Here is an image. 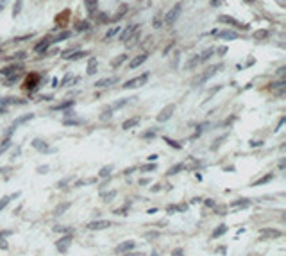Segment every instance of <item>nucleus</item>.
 <instances>
[{"instance_id":"f257e3e1","label":"nucleus","mask_w":286,"mask_h":256,"mask_svg":"<svg viewBox=\"0 0 286 256\" xmlns=\"http://www.w3.org/2000/svg\"><path fill=\"white\" fill-rule=\"evenodd\" d=\"M222 68H224V63H216V65L209 66V68H208L202 75H199V77L193 81V84H199V82H200V84H204V82H206V81H209L215 74H218V70H222Z\"/></svg>"},{"instance_id":"f03ea898","label":"nucleus","mask_w":286,"mask_h":256,"mask_svg":"<svg viewBox=\"0 0 286 256\" xmlns=\"http://www.w3.org/2000/svg\"><path fill=\"white\" fill-rule=\"evenodd\" d=\"M147 81H149V72H145V74H141V75H138V77H133V79H129V81H125L122 88H123V90H134V88L143 86Z\"/></svg>"},{"instance_id":"7ed1b4c3","label":"nucleus","mask_w":286,"mask_h":256,"mask_svg":"<svg viewBox=\"0 0 286 256\" xmlns=\"http://www.w3.org/2000/svg\"><path fill=\"white\" fill-rule=\"evenodd\" d=\"M181 13H182V4L181 2H177L173 7H172L170 11L165 15V22L168 23V25H172V23H175L177 20H179V16H181Z\"/></svg>"},{"instance_id":"20e7f679","label":"nucleus","mask_w":286,"mask_h":256,"mask_svg":"<svg viewBox=\"0 0 286 256\" xmlns=\"http://www.w3.org/2000/svg\"><path fill=\"white\" fill-rule=\"evenodd\" d=\"M173 109H175V106L173 104H168V106H165L161 111H159V115H157V122L159 124H163V122H166V120H170L172 115H173Z\"/></svg>"},{"instance_id":"39448f33","label":"nucleus","mask_w":286,"mask_h":256,"mask_svg":"<svg viewBox=\"0 0 286 256\" xmlns=\"http://www.w3.org/2000/svg\"><path fill=\"white\" fill-rule=\"evenodd\" d=\"M109 226H111V222H109V220H93V222L86 224V228H88V229H91V231L106 229V228H109Z\"/></svg>"},{"instance_id":"423d86ee","label":"nucleus","mask_w":286,"mask_h":256,"mask_svg":"<svg viewBox=\"0 0 286 256\" xmlns=\"http://www.w3.org/2000/svg\"><path fill=\"white\" fill-rule=\"evenodd\" d=\"M38 82H39V75L31 74V77H27V81L23 82V88H25V90H29V91H32V90H36Z\"/></svg>"},{"instance_id":"0eeeda50","label":"nucleus","mask_w":286,"mask_h":256,"mask_svg":"<svg viewBox=\"0 0 286 256\" xmlns=\"http://www.w3.org/2000/svg\"><path fill=\"white\" fill-rule=\"evenodd\" d=\"M138 29H140V25L138 23H134V25H129V27H125V31L120 34V41H127V39L133 36L134 32H138Z\"/></svg>"},{"instance_id":"6e6552de","label":"nucleus","mask_w":286,"mask_h":256,"mask_svg":"<svg viewBox=\"0 0 286 256\" xmlns=\"http://www.w3.org/2000/svg\"><path fill=\"white\" fill-rule=\"evenodd\" d=\"M118 82V77H106V79H100L95 82V88H109V86H114Z\"/></svg>"},{"instance_id":"1a4fd4ad","label":"nucleus","mask_w":286,"mask_h":256,"mask_svg":"<svg viewBox=\"0 0 286 256\" xmlns=\"http://www.w3.org/2000/svg\"><path fill=\"white\" fill-rule=\"evenodd\" d=\"M149 59V54H140V56H136L134 59H131V63H129V68H138V66H141L145 61Z\"/></svg>"},{"instance_id":"9d476101","label":"nucleus","mask_w":286,"mask_h":256,"mask_svg":"<svg viewBox=\"0 0 286 256\" xmlns=\"http://www.w3.org/2000/svg\"><path fill=\"white\" fill-rule=\"evenodd\" d=\"M50 41H52V39H50V36H45V38H43V39L38 43V45L34 47V50H36V52H39V54H41V52H45V50H47V48L52 45Z\"/></svg>"},{"instance_id":"9b49d317","label":"nucleus","mask_w":286,"mask_h":256,"mask_svg":"<svg viewBox=\"0 0 286 256\" xmlns=\"http://www.w3.org/2000/svg\"><path fill=\"white\" fill-rule=\"evenodd\" d=\"M84 7L91 16H95L97 9H98V0H84Z\"/></svg>"},{"instance_id":"f8f14e48","label":"nucleus","mask_w":286,"mask_h":256,"mask_svg":"<svg viewBox=\"0 0 286 256\" xmlns=\"http://www.w3.org/2000/svg\"><path fill=\"white\" fill-rule=\"evenodd\" d=\"M72 242V236L70 235H66V236H63L59 242H57L56 245H57V251H61V253H66V249H68V244Z\"/></svg>"},{"instance_id":"ddd939ff","label":"nucleus","mask_w":286,"mask_h":256,"mask_svg":"<svg viewBox=\"0 0 286 256\" xmlns=\"http://www.w3.org/2000/svg\"><path fill=\"white\" fill-rule=\"evenodd\" d=\"M127 13H129V5H127V4H122V5L118 7L116 15H114V16H113L111 20H113V22H118V20H122V18H123V16H125Z\"/></svg>"},{"instance_id":"4468645a","label":"nucleus","mask_w":286,"mask_h":256,"mask_svg":"<svg viewBox=\"0 0 286 256\" xmlns=\"http://www.w3.org/2000/svg\"><path fill=\"white\" fill-rule=\"evenodd\" d=\"M220 39H238V32H234V31H222V32H218L216 34Z\"/></svg>"},{"instance_id":"2eb2a0df","label":"nucleus","mask_w":286,"mask_h":256,"mask_svg":"<svg viewBox=\"0 0 286 256\" xmlns=\"http://www.w3.org/2000/svg\"><path fill=\"white\" fill-rule=\"evenodd\" d=\"M140 120H141L140 117H133V118H129V120H125V122L122 124V129L129 131L131 127H134V125H138V124H140Z\"/></svg>"},{"instance_id":"dca6fc26","label":"nucleus","mask_w":286,"mask_h":256,"mask_svg":"<svg viewBox=\"0 0 286 256\" xmlns=\"http://www.w3.org/2000/svg\"><path fill=\"white\" fill-rule=\"evenodd\" d=\"M134 244L133 240H129V242H123V244H120L118 247H116V253H125V251H131V249H134Z\"/></svg>"},{"instance_id":"f3484780","label":"nucleus","mask_w":286,"mask_h":256,"mask_svg":"<svg viewBox=\"0 0 286 256\" xmlns=\"http://www.w3.org/2000/svg\"><path fill=\"white\" fill-rule=\"evenodd\" d=\"M32 118H34V115H32V113H29V115H23V117L16 118V120H15V124H13L11 127H15V129H16L18 125H21V124H25V122H29V120H32Z\"/></svg>"},{"instance_id":"a211bd4d","label":"nucleus","mask_w":286,"mask_h":256,"mask_svg":"<svg viewBox=\"0 0 286 256\" xmlns=\"http://www.w3.org/2000/svg\"><path fill=\"white\" fill-rule=\"evenodd\" d=\"M75 29L79 31V32L90 31V29H91V23H90V22H86V20H81V22H77V23H75Z\"/></svg>"},{"instance_id":"6ab92c4d","label":"nucleus","mask_w":286,"mask_h":256,"mask_svg":"<svg viewBox=\"0 0 286 256\" xmlns=\"http://www.w3.org/2000/svg\"><path fill=\"white\" fill-rule=\"evenodd\" d=\"M20 68H21L20 65H9V66L2 68V70H0V74H2V75H11V74H15V72L20 70Z\"/></svg>"},{"instance_id":"aec40b11","label":"nucleus","mask_w":286,"mask_h":256,"mask_svg":"<svg viewBox=\"0 0 286 256\" xmlns=\"http://www.w3.org/2000/svg\"><path fill=\"white\" fill-rule=\"evenodd\" d=\"M88 75H95L97 74V59L95 58H90L88 59Z\"/></svg>"},{"instance_id":"412c9836","label":"nucleus","mask_w":286,"mask_h":256,"mask_svg":"<svg viewBox=\"0 0 286 256\" xmlns=\"http://www.w3.org/2000/svg\"><path fill=\"white\" fill-rule=\"evenodd\" d=\"M218 20H220V22H224V23H229V25H234V27H242V23H240L238 20H234L232 16H225V15H222Z\"/></svg>"},{"instance_id":"4be33fe9","label":"nucleus","mask_w":286,"mask_h":256,"mask_svg":"<svg viewBox=\"0 0 286 256\" xmlns=\"http://www.w3.org/2000/svg\"><path fill=\"white\" fill-rule=\"evenodd\" d=\"M197 65H200V54H197V56H193L191 59H188V61H186V68H188V70L195 68Z\"/></svg>"},{"instance_id":"5701e85b","label":"nucleus","mask_w":286,"mask_h":256,"mask_svg":"<svg viewBox=\"0 0 286 256\" xmlns=\"http://www.w3.org/2000/svg\"><path fill=\"white\" fill-rule=\"evenodd\" d=\"M68 38H72V31H63V32H59L52 41H54V43H59V41H64V39H68Z\"/></svg>"},{"instance_id":"b1692460","label":"nucleus","mask_w":286,"mask_h":256,"mask_svg":"<svg viewBox=\"0 0 286 256\" xmlns=\"http://www.w3.org/2000/svg\"><path fill=\"white\" fill-rule=\"evenodd\" d=\"M86 56H88V52H84V50H79V52H70V54L66 56V59H70V61H77V59L86 58Z\"/></svg>"},{"instance_id":"393cba45","label":"nucleus","mask_w":286,"mask_h":256,"mask_svg":"<svg viewBox=\"0 0 286 256\" xmlns=\"http://www.w3.org/2000/svg\"><path fill=\"white\" fill-rule=\"evenodd\" d=\"M32 147H34V149H38V151H48L47 141H43V140H39V138H36V140L32 141Z\"/></svg>"},{"instance_id":"a878e982","label":"nucleus","mask_w":286,"mask_h":256,"mask_svg":"<svg viewBox=\"0 0 286 256\" xmlns=\"http://www.w3.org/2000/svg\"><path fill=\"white\" fill-rule=\"evenodd\" d=\"M152 27L154 29H161L163 27V13H157L152 18Z\"/></svg>"},{"instance_id":"bb28decb","label":"nucleus","mask_w":286,"mask_h":256,"mask_svg":"<svg viewBox=\"0 0 286 256\" xmlns=\"http://www.w3.org/2000/svg\"><path fill=\"white\" fill-rule=\"evenodd\" d=\"M270 36V29H259L254 32V38L256 39H267Z\"/></svg>"},{"instance_id":"cd10ccee","label":"nucleus","mask_w":286,"mask_h":256,"mask_svg":"<svg viewBox=\"0 0 286 256\" xmlns=\"http://www.w3.org/2000/svg\"><path fill=\"white\" fill-rule=\"evenodd\" d=\"M114 170V167L113 165H106V167H102L100 168V172H98V176L100 177H109L111 176V172Z\"/></svg>"},{"instance_id":"c85d7f7f","label":"nucleus","mask_w":286,"mask_h":256,"mask_svg":"<svg viewBox=\"0 0 286 256\" xmlns=\"http://www.w3.org/2000/svg\"><path fill=\"white\" fill-rule=\"evenodd\" d=\"M23 9V0H15V5H13V16H18Z\"/></svg>"},{"instance_id":"c756f323","label":"nucleus","mask_w":286,"mask_h":256,"mask_svg":"<svg viewBox=\"0 0 286 256\" xmlns=\"http://www.w3.org/2000/svg\"><path fill=\"white\" fill-rule=\"evenodd\" d=\"M127 58H129L127 54H120L116 59H113V61H111V66H113V68H118V66H120V65H122V63H123Z\"/></svg>"},{"instance_id":"7c9ffc66","label":"nucleus","mask_w":286,"mask_h":256,"mask_svg":"<svg viewBox=\"0 0 286 256\" xmlns=\"http://www.w3.org/2000/svg\"><path fill=\"white\" fill-rule=\"evenodd\" d=\"M129 100H133V98H120L118 102H114L113 106H111V108H113V111L120 109V108H123V106H127V104H129Z\"/></svg>"},{"instance_id":"2f4dec72","label":"nucleus","mask_w":286,"mask_h":256,"mask_svg":"<svg viewBox=\"0 0 286 256\" xmlns=\"http://www.w3.org/2000/svg\"><path fill=\"white\" fill-rule=\"evenodd\" d=\"M75 102L74 100H66V102H63V104H57V106H54L52 109L54 111H61V109H66V108H70V106H74Z\"/></svg>"},{"instance_id":"473e14b6","label":"nucleus","mask_w":286,"mask_h":256,"mask_svg":"<svg viewBox=\"0 0 286 256\" xmlns=\"http://www.w3.org/2000/svg\"><path fill=\"white\" fill-rule=\"evenodd\" d=\"M248 204V199H238V201H234V202H231V206L232 208H240V206H243V208H247Z\"/></svg>"},{"instance_id":"72a5a7b5","label":"nucleus","mask_w":286,"mask_h":256,"mask_svg":"<svg viewBox=\"0 0 286 256\" xmlns=\"http://www.w3.org/2000/svg\"><path fill=\"white\" fill-rule=\"evenodd\" d=\"M225 231H227V226H225V224H220V226L216 228V231L213 233V238H218V236H222Z\"/></svg>"},{"instance_id":"f704fd0d","label":"nucleus","mask_w":286,"mask_h":256,"mask_svg":"<svg viewBox=\"0 0 286 256\" xmlns=\"http://www.w3.org/2000/svg\"><path fill=\"white\" fill-rule=\"evenodd\" d=\"M97 15V22H98V23H107V22H109V16H107V13H95Z\"/></svg>"},{"instance_id":"c9c22d12","label":"nucleus","mask_w":286,"mask_h":256,"mask_svg":"<svg viewBox=\"0 0 286 256\" xmlns=\"http://www.w3.org/2000/svg\"><path fill=\"white\" fill-rule=\"evenodd\" d=\"M81 122H82L81 118H64V120H63L64 125H79Z\"/></svg>"},{"instance_id":"e433bc0d","label":"nucleus","mask_w":286,"mask_h":256,"mask_svg":"<svg viewBox=\"0 0 286 256\" xmlns=\"http://www.w3.org/2000/svg\"><path fill=\"white\" fill-rule=\"evenodd\" d=\"M25 56H27V54H25L23 50H20V52H15V54H13V56H11L9 59H15V61H21V59H25Z\"/></svg>"},{"instance_id":"4c0bfd02","label":"nucleus","mask_w":286,"mask_h":256,"mask_svg":"<svg viewBox=\"0 0 286 256\" xmlns=\"http://www.w3.org/2000/svg\"><path fill=\"white\" fill-rule=\"evenodd\" d=\"M70 208V202H64V204H61V206H57L56 208V215H61L63 211H66Z\"/></svg>"},{"instance_id":"58836bf2","label":"nucleus","mask_w":286,"mask_h":256,"mask_svg":"<svg viewBox=\"0 0 286 256\" xmlns=\"http://www.w3.org/2000/svg\"><path fill=\"white\" fill-rule=\"evenodd\" d=\"M111 113H113V108L109 106V108H106V109L102 111V115H100V118H102V120H107V118L111 117Z\"/></svg>"},{"instance_id":"ea45409f","label":"nucleus","mask_w":286,"mask_h":256,"mask_svg":"<svg viewBox=\"0 0 286 256\" xmlns=\"http://www.w3.org/2000/svg\"><path fill=\"white\" fill-rule=\"evenodd\" d=\"M268 236H281V231H263L261 238H268Z\"/></svg>"},{"instance_id":"a19ab883","label":"nucleus","mask_w":286,"mask_h":256,"mask_svg":"<svg viewBox=\"0 0 286 256\" xmlns=\"http://www.w3.org/2000/svg\"><path fill=\"white\" fill-rule=\"evenodd\" d=\"M182 167H184V165H182V163H179V165H175L173 168H170V170H168L166 174H168V176H173V174H177L179 170H182Z\"/></svg>"},{"instance_id":"79ce46f5","label":"nucleus","mask_w":286,"mask_h":256,"mask_svg":"<svg viewBox=\"0 0 286 256\" xmlns=\"http://www.w3.org/2000/svg\"><path fill=\"white\" fill-rule=\"evenodd\" d=\"M270 179H274V174H268V176H265V177H261L258 183H254V186H258V185H263V183H268Z\"/></svg>"},{"instance_id":"37998d69","label":"nucleus","mask_w":286,"mask_h":256,"mask_svg":"<svg viewBox=\"0 0 286 256\" xmlns=\"http://www.w3.org/2000/svg\"><path fill=\"white\" fill-rule=\"evenodd\" d=\"M163 140H165V141H166V143H168V145H172V147H173V149H177V151H179V149H181V145H179V143H177V141H173V140H170V138H163Z\"/></svg>"},{"instance_id":"c03bdc74","label":"nucleus","mask_w":286,"mask_h":256,"mask_svg":"<svg viewBox=\"0 0 286 256\" xmlns=\"http://www.w3.org/2000/svg\"><path fill=\"white\" fill-rule=\"evenodd\" d=\"M224 140H225V135H224V136H220L218 140H216V141H213V145H211V151L218 149V147H220V141H224Z\"/></svg>"},{"instance_id":"a18cd8bd","label":"nucleus","mask_w":286,"mask_h":256,"mask_svg":"<svg viewBox=\"0 0 286 256\" xmlns=\"http://www.w3.org/2000/svg\"><path fill=\"white\" fill-rule=\"evenodd\" d=\"M9 145H11V141H9V138H5V141H4V143H2V147H0V154H2V152H5V151L9 149Z\"/></svg>"},{"instance_id":"49530a36","label":"nucleus","mask_w":286,"mask_h":256,"mask_svg":"<svg viewBox=\"0 0 286 256\" xmlns=\"http://www.w3.org/2000/svg\"><path fill=\"white\" fill-rule=\"evenodd\" d=\"M118 32H120V27H114V29H111V31H107L106 38H111V36H114V34H118Z\"/></svg>"},{"instance_id":"de8ad7c7","label":"nucleus","mask_w":286,"mask_h":256,"mask_svg":"<svg viewBox=\"0 0 286 256\" xmlns=\"http://www.w3.org/2000/svg\"><path fill=\"white\" fill-rule=\"evenodd\" d=\"M32 38V34H23V36H18V38H15V41H27V39Z\"/></svg>"},{"instance_id":"09e8293b","label":"nucleus","mask_w":286,"mask_h":256,"mask_svg":"<svg viewBox=\"0 0 286 256\" xmlns=\"http://www.w3.org/2000/svg\"><path fill=\"white\" fill-rule=\"evenodd\" d=\"M114 195H116V192L113 190V192H107V194H104L102 197H104V201H109V199H111V197H114Z\"/></svg>"},{"instance_id":"8fccbe9b","label":"nucleus","mask_w":286,"mask_h":256,"mask_svg":"<svg viewBox=\"0 0 286 256\" xmlns=\"http://www.w3.org/2000/svg\"><path fill=\"white\" fill-rule=\"evenodd\" d=\"M261 145H263V141H261V140H258V141H256V140H252V141H250V147H261Z\"/></svg>"},{"instance_id":"3c124183","label":"nucleus","mask_w":286,"mask_h":256,"mask_svg":"<svg viewBox=\"0 0 286 256\" xmlns=\"http://www.w3.org/2000/svg\"><path fill=\"white\" fill-rule=\"evenodd\" d=\"M7 202H9V197H4V199H2V202H0V210H4V208L7 206Z\"/></svg>"},{"instance_id":"603ef678","label":"nucleus","mask_w":286,"mask_h":256,"mask_svg":"<svg viewBox=\"0 0 286 256\" xmlns=\"http://www.w3.org/2000/svg\"><path fill=\"white\" fill-rule=\"evenodd\" d=\"M156 168V165H145V167H141V170H145V172H149V170H154Z\"/></svg>"},{"instance_id":"864d4df0","label":"nucleus","mask_w":286,"mask_h":256,"mask_svg":"<svg viewBox=\"0 0 286 256\" xmlns=\"http://www.w3.org/2000/svg\"><path fill=\"white\" fill-rule=\"evenodd\" d=\"M156 135V131H147V133H143V138H152Z\"/></svg>"},{"instance_id":"5fc2aeb1","label":"nucleus","mask_w":286,"mask_h":256,"mask_svg":"<svg viewBox=\"0 0 286 256\" xmlns=\"http://www.w3.org/2000/svg\"><path fill=\"white\" fill-rule=\"evenodd\" d=\"M179 56H181V54L177 52V54H175V58H173V65H172L173 68H177V63H179Z\"/></svg>"},{"instance_id":"6e6d98bb","label":"nucleus","mask_w":286,"mask_h":256,"mask_svg":"<svg viewBox=\"0 0 286 256\" xmlns=\"http://www.w3.org/2000/svg\"><path fill=\"white\" fill-rule=\"evenodd\" d=\"M227 52V47H222V48H218V56H224Z\"/></svg>"},{"instance_id":"4d7b16f0","label":"nucleus","mask_w":286,"mask_h":256,"mask_svg":"<svg viewBox=\"0 0 286 256\" xmlns=\"http://www.w3.org/2000/svg\"><path fill=\"white\" fill-rule=\"evenodd\" d=\"M47 170H48V167H39V168H38V172H39V174H45Z\"/></svg>"},{"instance_id":"13d9d810","label":"nucleus","mask_w":286,"mask_h":256,"mask_svg":"<svg viewBox=\"0 0 286 256\" xmlns=\"http://www.w3.org/2000/svg\"><path fill=\"white\" fill-rule=\"evenodd\" d=\"M173 256H184V254H182L181 249H175V251H173Z\"/></svg>"},{"instance_id":"bf43d9fd","label":"nucleus","mask_w":286,"mask_h":256,"mask_svg":"<svg viewBox=\"0 0 286 256\" xmlns=\"http://www.w3.org/2000/svg\"><path fill=\"white\" fill-rule=\"evenodd\" d=\"M5 4H7V0H0V11H4V7H5Z\"/></svg>"},{"instance_id":"052dcab7","label":"nucleus","mask_w":286,"mask_h":256,"mask_svg":"<svg viewBox=\"0 0 286 256\" xmlns=\"http://www.w3.org/2000/svg\"><path fill=\"white\" fill-rule=\"evenodd\" d=\"M0 247H4V249L7 247V244H5V240H4V238H0Z\"/></svg>"},{"instance_id":"680f3d73","label":"nucleus","mask_w":286,"mask_h":256,"mask_svg":"<svg viewBox=\"0 0 286 256\" xmlns=\"http://www.w3.org/2000/svg\"><path fill=\"white\" fill-rule=\"evenodd\" d=\"M220 4H222V0H213L211 2V5H220Z\"/></svg>"},{"instance_id":"e2e57ef3","label":"nucleus","mask_w":286,"mask_h":256,"mask_svg":"<svg viewBox=\"0 0 286 256\" xmlns=\"http://www.w3.org/2000/svg\"><path fill=\"white\" fill-rule=\"evenodd\" d=\"M284 70H286L284 66H281V68H279V70H277V74H279V75H283V74H284Z\"/></svg>"},{"instance_id":"0e129e2a","label":"nucleus","mask_w":286,"mask_h":256,"mask_svg":"<svg viewBox=\"0 0 286 256\" xmlns=\"http://www.w3.org/2000/svg\"><path fill=\"white\" fill-rule=\"evenodd\" d=\"M149 159H150V161H156V159H157V156H156V154H152V156H149Z\"/></svg>"},{"instance_id":"69168bd1","label":"nucleus","mask_w":286,"mask_h":256,"mask_svg":"<svg viewBox=\"0 0 286 256\" xmlns=\"http://www.w3.org/2000/svg\"><path fill=\"white\" fill-rule=\"evenodd\" d=\"M245 2H248V4H254V2H256V0H245Z\"/></svg>"},{"instance_id":"338daca9","label":"nucleus","mask_w":286,"mask_h":256,"mask_svg":"<svg viewBox=\"0 0 286 256\" xmlns=\"http://www.w3.org/2000/svg\"><path fill=\"white\" fill-rule=\"evenodd\" d=\"M152 256H159V254H157V253H152Z\"/></svg>"},{"instance_id":"774afa93","label":"nucleus","mask_w":286,"mask_h":256,"mask_svg":"<svg viewBox=\"0 0 286 256\" xmlns=\"http://www.w3.org/2000/svg\"><path fill=\"white\" fill-rule=\"evenodd\" d=\"M138 2H143V0H138Z\"/></svg>"}]
</instances>
